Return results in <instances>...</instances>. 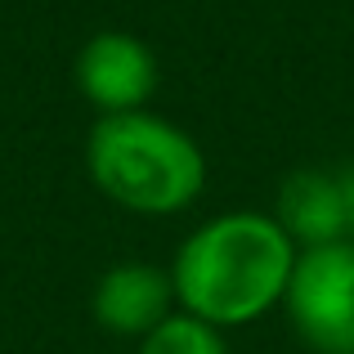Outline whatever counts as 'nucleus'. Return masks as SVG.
I'll return each instance as SVG.
<instances>
[{
    "label": "nucleus",
    "mask_w": 354,
    "mask_h": 354,
    "mask_svg": "<svg viewBox=\"0 0 354 354\" xmlns=\"http://www.w3.org/2000/svg\"><path fill=\"white\" fill-rule=\"evenodd\" d=\"M292 265L296 242L269 211H225L202 220L175 251V305L220 332L242 328L283 305Z\"/></svg>",
    "instance_id": "obj_1"
},
{
    "label": "nucleus",
    "mask_w": 354,
    "mask_h": 354,
    "mask_svg": "<svg viewBox=\"0 0 354 354\" xmlns=\"http://www.w3.org/2000/svg\"><path fill=\"white\" fill-rule=\"evenodd\" d=\"M95 189L135 216H180L207 189V153L175 121L148 113L99 117L86 135Z\"/></svg>",
    "instance_id": "obj_2"
},
{
    "label": "nucleus",
    "mask_w": 354,
    "mask_h": 354,
    "mask_svg": "<svg viewBox=\"0 0 354 354\" xmlns=\"http://www.w3.org/2000/svg\"><path fill=\"white\" fill-rule=\"evenodd\" d=\"M283 310L314 354H354V242L296 251Z\"/></svg>",
    "instance_id": "obj_3"
},
{
    "label": "nucleus",
    "mask_w": 354,
    "mask_h": 354,
    "mask_svg": "<svg viewBox=\"0 0 354 354\" xmlns=\"http://www.w3.org/2000/svg\"><path fill=\"white\" fill-rule=\"evenodd\" d=\"M77 90L99 117L139 113L157 90V54L135 32H95L77 54Z\"/></svg>",
    "instance_id": "obj_4"
},
{
    "label": "nucleus",
    "mask_w": 354,
    "mask_h": 354,
    "mask_svg": "<svg viewBox=\"0 0 354 354\" xmlns=\"http://www.w3.org/2000/svg\"><path fill=\"white\" fill-rule=\"evenodd\" d=\"M90 314L104 332L113 337L144 341L162 319L175 314V287H171V269L144 265V260H126L113 265L90 292Z\"/></svg>",
    "instance_id": "obj_5"
},
{
    "label": "nucleus",
    "mask_w": 354,
    "mask_h": 354,
    "mask_svg": "<svg viewBox=\"0 0 354 354\" xmlns=\"http://www.w3.org/2000/svg\"><path fill=\"white\" fill-rule=\"evenodd\" d=\"M269 216L278 220L296 251L310 247H332V242H350V220H346V198H341L337 171L323 166H301L278 184V198Z\"/></svg>",
    "instance_id": "obj_6"
},
{
    "label": "nucleus",
    "mask_w": 354,
    "mask_h": 354,
    "mask_svg": "<svg viewBox=\"0 0 354 354\" xmlns=\"http://www.w3.org/2000/svg\"><path fill=\"white\" fill-rule=\"evenodd\" d=\"M139 354H229V346H225V332L220 328L175 310L171 319H162L139 341Z\"/></svg>",
    "instance_id": "obj_7"
},
{
    "label": "nucleus",
    "mask_w": 354,
    "mask_h": 354,
    "mask_svg": "<svg viewBox=\"0 0 354 354\" xmlns=\"http://www.w3.org/2000/svg\"><path fill=\"white\" fill-rule=\"evenodd\" d=\"M337 180H341V198H346V220H350V242H354V162L337 166Z\"/></svg>",
    "instance_id": "obj_8"
}]
</instances>
